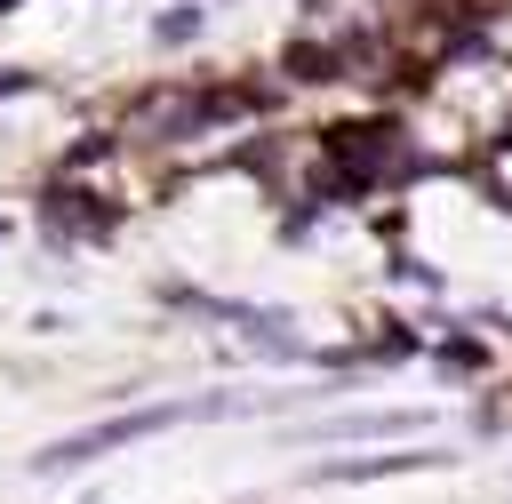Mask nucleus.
<instances>
[{"label":"nucleus","instance_id":"nucleus-1","mask_svg":"<svg viewBox=\"0 0 512 504\" xmlns=\"http://www.w3.org/2000/svg\"><path fill=\"white\" fill-rule=\"evenodd\" d=\"M216 408H232V400H160V408H128V416H112V424H88V432H72V440L40 448L32 464H40V472H64V464H88V456H104V448L152 440V432H168V424H192V416H216Z\"/></svg>","mask_w":512,"mask_h":504},{"label":"nucleus","instance_id":"nucleus-2","mask_svg":"<svg viewBox=\"0 0 512 504\" xmlns=\"http://www.w3.org/2000/svg\"><path fill=\"white\" fill-rule=\"evenodd\" d=\"M200 32V8H176V16H160V40H192Z\"/></svg>","mask_w":512,"mask_h":504},{"label":"nucleus","instance_id":"nucleus-3","mask_svg":"<svg viewBox=\"0 0 512 504\" xmlns=\"http://www.w3.org/2000/svg\"><path fill=\"white\" fill-rule=\"evenodd\" d=\"M24 88H32V72H8L0 64V96H24Z\"/></svg>","mask_w":512,"mask_h":504},{"label":"nucleus","instance_id":"nucleus-4","mask_svg":"<svg viewBox=\"0 0 512 504\" xmlns=\"http://www.w3.org/2000/svg\"><path fill=\"white\" fill-rule=\"evenodd\" d=\"M0 232H8V224H0Z\"/></svg>","mask_w":512,"mask_h":504}]
</instances>
